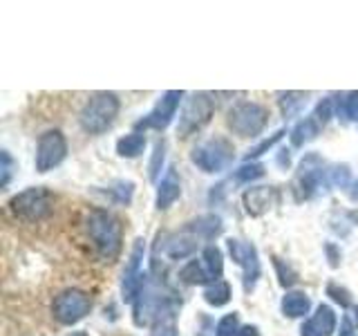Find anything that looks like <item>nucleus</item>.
Segmentation results:
<instances>
[{"mask_svg": "<svg viewBox=\"0 0 358 336\" xmlns=\"http://www.w3.org/2000/svg\"><path fill=\"white\" fill-rule=\"evenodd\" d=\"M282 134H285V130H278L275 134H271L268 139H262L260 144L255 146V148H251L249 153H246V162H251V160H255V157H260V155H264L266 150H271L273 146L282 139Z\"/></svg>", "mask_w": 358, "mask_h": 336, "instance_id": "obj_28", "label": "nucleus"}, {"mask_svg": "<svg viewBox=\"0 0 358 336\" xmlns=\"http://www.w3.org/2000/svg\"><path fill=\"white\" fill-rule=\"evenodd\" d=\"M271 200H273V190L268 186H255V188H249L246 193L242 195V202L246 206V213L249 216H262V213L268 211L271 206Z\"/></svg>", "mask_w": 358, "mask_h": 336, "instance_id": "obj_16", "label": "nucleus"}, {"mask_svg": "<svg viewBox=\"0 0 358 336\" xmlns=\"http://www.w3.org/2000/svg\"><path fill=\"white\" fill-rule=\"evenodd\" d=\"M204 300L210 307H224L231 300V285L227 280H215L204 289Z\"/></svg>", "mask_w": 358, "mask_h": 336, "instance_id": "obj_22", "label": "nucleus"}, {"mask_svg": "<svg viewBox=\"0 0 358 336\" xmlns=\"http://www.w3.org/2000/svg\"><path fill=\"white\" fill-rule=\"evenodd\" d=\"M275 267L280 269V285H282V287H289V285H294V283H296V274H294V272H289V269L285 272V267H282V262L278 260V258H275Z\"/></svg>", "mask_w": 358, "mask_h": 336, "instance_id": "obj_32", "label": "nucleus"}, {"mask_svg": "<svg viewBox=\"0 0 358 336\" xmlns=\"http://www.w3.org/2000/svg\"><path fill=\"white\" fill-rule=\"evenodd\" d=\"M213 108H215V106H213V101H210L208 94H204V92L193 94L184 104L182 115H179L177 132L182 134V137H190L193 132L201 130L210 121Z\"/></svg>", "mask_w": 358, "mask_h": 336, "instance_id": "obj_7", "label": "nucleus"}, {"mask_svg": "<svg viewBox=\"0 0 358 336\" xmlns=\"http://www.w3.org/2000/svg\"><path fill=\"white\" fill-rule=\"evenodd\" d=\"M92 309V298L81 289H65L52 302L54 318L63 325H74L81 318H85Z\"/></svg>", "mask_w": 358, "mask_h": 336, "instance_id": "obj_5", "label": "nucleus"}, {"mask_svg": "<svg viewBox=\"0 0 358 336\" xmlns=\"http://www.w3.org/2000/svg\"><path fill=\"white\" fill-rule=\"evenodd\" d=\"M9 175H11V157L7 150H3V186L9 184Z\"/></svg>", "mask_w": 358, "mask_h": 336, "instance_id": "obj_33", "label": "nucleus"}, {"mask_svg": "<svg viewBox=\"0 0 358 336\" xmlns=\"http://www.w3.org/2000/svg\"><path fill=\"white\" fill-rule=\"evenodd\" d=\"M182 99H184L182 90H171V92H166L159 101H157L155 108L148 112V115H145L141 121H137V130H145V128L164 130L168 123L173 121V117L177 115Z\"/></svg>", "mask_w": 358, "mask_h": 336, "instance_id": "obj_9", "label": "nucleus"}, {"mask_svg": "<svg viewBox=\"0 0 358 336\" xmlns=\"http://www.w3.org/2000/svg\"><path fill=\"white\" fill-rule=\"evenodd\" d=\"M327 294L336 300V302H341L343 307L350 309L352 307V298H350V291H347L345 287H338L336 283H329L327 285Z\"/></svg>", "mask_w": 358, "mask_h": 336, "instance_id": "obj_30", "label": "nucleus"}, {"mask_svg": "<svg viewBox=\"0 0 358 336\" xmlns=\"http://www.w3.org/2000/svg\"><path fill=\"white\" fill-rule=\"evenodd\" d=\"M87 233L92 238L99 255L103 260H115L121 253V240H123V227L117 216H112L106 209H94L87 218Z\"/></svg>", "mask_w": 358, "mask_h": 336, "instance_id": "obj_1", "label": "nucleus"}, {"mask_svg": "<svg viewBox=\"0 0 358 336\" xmlns=\"http://www.w3.org/2000/svg\"><path fill=\"white\" fill-rule=\"evenodd\" d=\"M119 115V99L112 92H96L81 110V126L90 134L106 132Z\"/></svg>", "mask_w": 358, "mask_h": 336, "instance_id": "obj_2", "label": "nucleus"}, {"mask_svg": "<svg viewBox=\"0 0 358 336\" xmlns=\"http://www.w3.org/2000/svg\"><path fill=\"white\" fill-rule=\"evenodd\" d=\"M159 240L164 244H157V246H164V253L171 258V260H184V258L195 253L197 249V235H193L190 231L177 233V235H159Z\"/></svg>", "mask_w": 358, "mask_h": 336, "instance_id": "obj_12", "label": "nucleus"}, {"mask_svg": "<svg viewBox=\"0 0 358 336\" xmlns=\"http://www.w3.org/2000/svg\"><path fill=\"white\" fill-rule=\"evenodd\" d=\"M179 278L188 285H206L213 280L210 274L206 272L204 262H199V260H188L182 269H179Z\"/></svg>", "mask_w": 358, "mask_h": 336, "instance_id": "obj_19", "label": "nucleus"}, {"mask_svg": "<svg viewBox=\"0 0 358 336\" xmlns=\"http://www.w3.org/2000/svg\"><path fill=\"white\" fill-rule=\"evenodd\" d=\"M307 97L305 92H287V94H280V108H282V115L285 117H296L300 115V110L305 108L307 104Z\"/></svg>", "mask_w": 358, "mask_h": 336, "instance_id": "obj_24", "label": "nucleus"}, {"mask_svg": "<svg viewBox=\"0 0 358 336\" xmlns=\"http://www.w3.org/2000/svg\"><path fill=\"white\" fill-rule=\"evenodd\" d=\"M229 253L233 258V262H238L244 272V289L251 291L260 278V260H257V249L251 242H244L238 238H231L229 242Z\"/></svg>", "mask_w": 358, "mask_h": 336, "instance_id": "obj_10", "label": "nucleus"}, {"mask_svg": "<svg viewBox=\"0 0 358 336\" xmlns=\"http://www.w3.org/2000/svg\"><path fill=\"white\" fill-rule=\"evenodd\" d=\"M240 332V316L238 314H227L220 323H217V328H215V334L217 336H233V334H238Z\"/></svg>", "mask_w": 358, "mask_h": 336, "instance_id": "obj_26", "label": "nucleus"}, {"mask_svg": "<svg viewBox=\"0 0 358 336\" xmlns=\"http://www.w3.org/2000/svg\"><path fill=\"white\" fill-rule=\"evenodd\" d=\"M182 195V184H179V177H177V171L171 166L166 171V175L162 177L159 186H157V197H155V204L159 211H166L171 209L175 202Z\"/></svg>", "mask_w": 358, "mask_h": 336, "instance_id": "obj_15", "label": "nucleus"}, {"mask_svg": "<svg viewBox=\"0 0 358 336\" xmlns=\"http://www.w3.org/2000/svg\"><path fill=\"white\" fill-rule=\"evenodd\" d=\"M264 175V166L262 164H249L246 162L244 166H240L238 171H235V179L242 184H249V182H255V179H260Z\"/></svg>", "mask_w": 358, "mask_h": 336, "instance_id": "obj_25", "label": "nucleus"}, {"mask_svg": "<svg viewBox=\"0 0 358 336\" xmlns=\"http://www.w3.org/2000/svg\"><path fill=\"white\" fill-rule=\"evenodd\" d=\"M201 258H204V267H206V272L210 274L213 278V283L215 280H222V274H224V258H222V251L217 249L215 244H208L204 253H201Z\"/></svg>", "mask_w": 358, "mask_h": 336, "instance_id": "obj_23", "label": "nucleus"}, {"mask_svg": "<svg viewBox=\"0 0 358 336\" xmlns=\"http://www.w3.org/2000/svg\"><path fill=\"white\" fill-rule=\"evenodd\" d=\"M143 251H145V244L141 238L134 240V246H132V253H130V260L126 265V272H123V283H121V294H123V300L128 302H134L139 294V285H141V260H143Z\"/></svg>", "mask_w": 358, "mask_h": 336, "instance_id": "obj_11", "label": "nucleus"}, {"mask_svg": "<svg viewBox=\"0 0 358 336\" xmlns=\"http://www.w3.org/2000/svg\"><path fill=\"white\" fill-rule=\"evenodd\" d=\"M235 336H260V330H257L255 325H244V328H240V332Z\"/></svg>", "mask_w": 358, "mask_h": 336, "instance_id": "obj_34", "label": "nucleus"}, {"mask_svg": "<svg viewBox=\"0 0 358 336\" xmlns=\"http://www.w3.org/2000/svg\"><path fill=\"white\" fill-rule=\"evenodd\" d=\"M356 332H358V307L352 305L350 309H347L345 316H343L338 336H356Z\"/></svg>", "mask_w": 358, "mask_h": 336, "instance_id": "obj_27", "label": "nucleus"}, {"mask_svg": "<svg viewBox=\"0 0 358 336\" xmlns=\"http://www.w3.org/2000/svg\"><path fill=\"white\" fill-rule=\"evenodd\" d=\"M343 110H345V117L358 121V92H350L343 101Z\"/></svg>", "mask_w": 358, "mask_h": 336, "instance_id": "obj_31", "label": "nucleus"}, {"mask_svg": "<svg viewBox=\"0 0 358 336\" xmlns=\"http://www.w3.org/2000/svg\"><path fill=\"white\" fill-rule=\"evenodd\" d=\"M280 307H282V314L289 318H300V316H307L309 309H311V300L305 291H287L282 296V302H280Z\"/></svg>", "mask_w": 358, "mask_h": 336, "instance_id": "obj_18", "label": "nucleus"}, {"mask_svg": "<svg viewBox=\"0 0 358 336\" xmlns=\"http://www.w3.org/2000/svg\"><path fill=\"white\" fill-rule=\"evenodd\" d=\"M67 155V141L61 130H48L41 134L36 146V171L48 173L59 166Z\"/></svg>", "mask_w": 358, "mask_h": 336, "instance_id": "obj_8", "label": "nucleus"}, {"mask_svg": "<svg viewBox=\"0 0 358 336\" xmlns=\"http://www.w3.org/2000/svg\"><path fill=\"white\" fill-rule=\"evenodd\" d=\"M322 130V123L316 119V115H311L309 117H305L302 121H298L296 123V128L291 130V144L296 146V148H300V146H305V144H309V141H313L318 137V132Z\"/></svg>", "mask_w": 358, "mask_h": 336, "instance_id": "obj_17", "label": "nucleus"}, {"mask_svg": "<svg viewBox=\"0 0 358 336\" xmlns=\"http://www.w3.org/2000/svg\"><path fill=\"white\" fill-rule=\"evenodd\" d=\"M52 206H54V195L43 186L22 190V193L14 195L9 202L11 213H14L16 218L29 220V222H36V220H43L45 216H50Z\"/></svg>", "mask_w": 358, "mask_h": 336, "instance_id": "obj_3", "label": "nucleus"}, {"mask_svg": "<svg viewBox=\"0 0 358 336\" xmlns=\"http://www.w3.org/2000/svg\"><path fill=\"white\" fill-rule=\"evenodd\" d=\"M336 332V314L329 305H318L316 314L302 325V336H334Z\"/></svg>", "mask_w": 358, "mask_h": 336, "instance_id": "obj_13", "label": "nucleus"}, {"mask_svg": "<svg viewBox=\"0 0 358 336\" xmlns=\"http://www.w3.org/2000/svg\"><path fill=\"white\" fill-rule=\"evenodd\" d=\"M268 121V110L255 101H242L229 112V128L240 137H257Z\"/></svg>", "mask_w": 358, "mask_h": 336, "instance_id": "obj_4", "label": "nucleus"}, {"mask_svg": "<svg viewBox=\"0 0 358 336\" xmlns=\"http://www.w3.org/2000/svg\"><path fill=\"white\" fill-rule=\"evenodd\" d=\"M190 160L195 166H199L204 173H220L224 171L233 160V146L227 139H208L199 144L197 148L190 153Z\"/></svg>", "mask_w": 358, "mask_h": 336, "instance_id": "obj_6", "label": "nucleus"}, {"mask_svg": "<svg viewBox=\"0 0 358 336\" xmlns=\"http://www.w3.org/2000/svg\"><path fill=\"white\" fill-rule=\"evenodd\" d=\"M150 336H177V302L168 298L150 323Z\"/></svg>", "mask_w": 358, "mask_h": 336, "instance_id": "obj_14", "label": "nucleus"}, {"mask_svg": "<svg viewBox=\"0 0 358 336\" xmlns=\"http://www.w3.org/2000/svg\"><path fill=\"white\" fill-rule=\"evenodd\" d=\"M186 231H190L193 235H201V238H215V235L222 231V220L217 216H204V218H197L195 222H190Z\"/></svg>", "mask_w": 358, "mask_h": 336, "instance_id": "obj_20", "label": "nucleus"}, {"mask_svg": "<svg viewBox=\"0 0 358 336\" xmlns=\"http://www.w3.org/2000/svg\"><path fill=\"white\" fill-rule=\"evenodd\" d=\"M72 336H87V334H83V332H76V334H72Z\"/></svg>", "mask_w": 358, "mask_h": 336, "instance_id": "obj_35", "label": "nucleus"}, {"mask_svg": "<svg viewBox=\"0 0 358 336\" xmlns=\"http://www.w3.org/2000/svg\"><path fill=\"white\" fill-rule=\"evenodd\" d=\"M164 157H166V144H164V141H157V146H155V155H152V162H150V179H152V182H155V179L159 177V173H162Z\"/></svg>", "mask_w": 358, "mask_h": 336, "instance_id": "obj_29", "label": "nucleus"}, {"mask_svg": "<svg viewBox=\"0 0 358 336\" xmlns=\"http://www.w3.org/2000/svg\"><path fill=\"white\" fill-rule=\"evenodd\" d=\"M143 150H145V137L141 132H130V134H126V137H121L117 141V153L121 157H128V160H132V157H139Z\"/></svg>", "mask_w": 358, "mask_h": 336, "instance_id": "obj_21", "label": "nucleus"}]
</instances>
